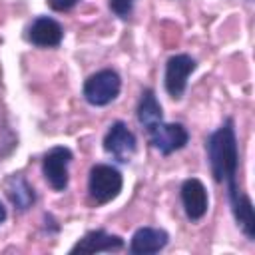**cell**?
<instances>
[{
	"mask_svg": "<svg viewBox=\"0 0 255 255\" xmlns=\"http://www.w3.org/2000/svg\"><path fill=\"white\" fill-rule=\"evenodd\" d=\"M24 38L36 48H58L64 40V28L50 16H36L28 24Z\"/></svg>",
	"mask_w": 255,
	"mask_h": 255,
	"instance_id": "cell-9",
	"label": "cell"
},
{
	"mask_svg": "<svg viewBox=\"0 0 255 255\" xmlns=\"http://www.w3.org/2000/svg\"><path fill=\"white\" fill-rule=\"evenodd\" d=\"M197 62L189 54H173L165 62V76H163V86L169 98L181 100L185 90H187V80L195 72Z\"/></svg>",
	"mask_w": 255,
	"mask_h": 255,
	"instance_id": "cell-6",
	"label": "cell"
},
{
	"mask_svg": "<svg viewBox=\"0 0 255 255\" xmlns=\"http://www.w3.org/2000/svg\"><path fill=\"white\" fill-rule=\"evenodd\" d=\"M124 239L116 233H108L106 229H92L88 231L82 239H78L74 243V247L70 249L72 255L76 253H112V251H120L124 249Z\"/></svg>",
	"mask_w": 255,
	"mask_h": 255,
	"instance_id": "cell-10",
	"label": "cell"
},
{
	"mask_svg": "<svg viewBox=\"0 0 255 255\" xmlns=\"http://www.w3.org/2000/svg\"><path fill=\"white\" fill-rule=\"evenodd\" d=\"M135 2H137V0H108V6H110V10H112L118 18L126 20V18L131 16Z\"/></svg>",
	"mask_w": 255,
	"mask_h": 255,
	"instance_id": "cell-14",
	"label": "cell"
},
{
	"mask_svg": "<svg viewBox=\"0 0 255 255\" xmlns=\"http://www.w3.org/2000/svg\"><path fill=\"white\" fill-rule=\"evenodd\" d=\"M137 122L139 126L147 131L151 129L155 124H159L163 120V112H161V104L157 102V96L151 88H143L139 102H137V110H135Z\"/></svg>",
	"mask_w": 255,
	"mask_h": 255,
	"instance_id": "cell-13",
	"label": "cell"
},
{
	"mask_svg": "<svg viewBox=\"0 0 255 255\" xmlns=\"http://www.w3.org/2000/svg\"><path fill=\"white\" fill-rule=\"evenodd\" d=\"M205 151H207L211 175L217 183L227 185V197L233 209L239 203V199L245 195L243 191H239V185H237L239 145H237L233 118H227L215 131L209 133V137L205 139Z\"/></svg>",
	"mask_w": 255,
	"mask_h": 255,
	"instance_id": "cell-1",
	"label": "cell"
},
{
	"mask_svg": "<svg viewBox=\"0 0 255 255\" xmlns=\"http://www.w3.org/2000/svg\"><path fill=\"white\" fill-rule=\"evenodd\" d=\"M104 149L106 153H110L118 163H129L131 157L137 151V137L135 133L128 128L126 122L118 120L114 122L106 135H104Z\"/></svg>",
	"mask_w": 255,
	"mask_h": 255,
	"instance_id": "cell-5",
	"label": "cell"
},
{
	"mask_svg": "<svg viewBox=\"0 0 255 255\" xmlns=\"http://www.w3.org/2000/svg\"><path fill=\"white\" fill-rule=\"evenodd\" d=\"M4 193L18 211H28L36 203V191L28 179L20 173H12L4 179Z\"/></svg>",
	"mask_w": 255,
	"mask_h": 255,
	"instance_id": "cell-12",
	"label": "cell"
},
{
	"mask_svg": "<svg viewBox=\"0 0 255 255\" xmlns=\"http://www.w3.org/2000/svg\"><path fill=\"white\" fill-rule=\"evenodd\" d=\"M169 243V233L161 227H139L129 239V253L131 255H151L165 249Z\"/></svg>",
	"mask_w": 255,
	"mask_h": 255,
	"instance_id": "cell-11",
	"label": "cell"
},
{
	"mask_svg": "<svg viewBox=\"0 0 255 255\" xmlns=\"http://www.w3.org/2000/svg\"><path fill=\"white\" fill-rule=\"evenodd\" d=\"M120 92H122V78L112 68L98 70L96 74L88 76L82 88L84 100L94 108H104L112 104L120 96Z\"/></svg>",
	"mask_w": 255,
	"mask_h": 255,
	"instance_id": "cell-3",
	"label": "cell"
},
{
	"mask_svg": "<svg viewBox=\"0 0 255 255\" xmlns=\"http://www.w3.org/2000/svg\"><path fill=\"white\" fill-rule=\"evenodd\" d=\"M147 133V139L149 143L161 153V155H171L179 149H183L189 141V131L183 124L179 122H173V124H167V122H159L155 124L151 129L145 131Z\"/></svg>",
	"mask_w": 255,
	"mask_h": 255,
	"instance_id": "cell-7",
	"label": "cell"
},
{
	"mask_svg": "<svg viewBox=\"0 0 255 255\" xmlns=\"http://www.w3.org/2000/svg\"><path fill=\"white\" fill-rule=\"evenodd\" d=\"M6 217H8V211H6V207H4V203L0 201V225L6 221Z\"/></svg>",
	"mask_w": 255,
	"mask_h": 255,
	"instance_id": "cell-16",
	"label": "cell"
},
{
	"mask_svg": "<svg viewBox=\"0 0 255 255\" xmlns=\"http://www.w3.org/2000/svg\"><path fill=\"white\" fill-rule=\"evenodd\" d=\"M124 187V175L116 165L96 163L88 173V195L96 205L114 201Z\"/></svg>",
	"mask_w": 255,
	"mask_h": 255,
	"instance_id": "cell-2",
	"label": "cell"
},
{
	"mask_svg": "<svg viewBox=\"0 0 255 255\" xmlns=\"http://www.w3.org/2000/svg\"><path fill=\"white\" fill-rule=\"evenodd\" d=\"M179 197H181L185 217L189 221L195 223L205 217V213L209 209V195H207V189L201 179H197V177L185 179L179 187Z\"/></svg>",
	"mask_w": 255,
	"mask_h": 255,
	"instance_id": "cell-8",
	"label": "cell"
},
{
	"mask_svg": "<svg viewBox=\"0 0 255 255\" xmlns=\"http://www.w3.org/2000/svg\"><path fill=\"white\" fill-rule=\"evenodd\" d=\"M74 159V153L66 145H54L50 147L42 157V175L46 183L54 191H66L70 183V163Z\"/></svg>",
	"mask_w": 255,
	"mask_h": 255,
	"instance_id": "cell-4",
	"label": "cell"
},
{
	"mask_svg": "<svg viewBox=\"0 0 255 255\" xmlns=\"http://www.w3.org/2000/svg\"><path fill=\"white\" fill-rule=\"evenodd\" d=\"M48 6L54 10V12H70L74 6H78L82 0H46Z\"/></svg>",
	"mask_w": 255,
	"mask_h": 255,
	"instance_id": "cell-15",
	"label": "cell"
}]
</instances>
